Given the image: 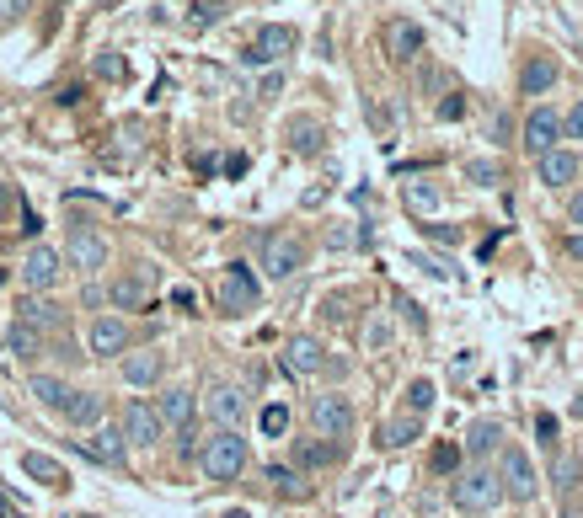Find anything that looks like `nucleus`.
Segmentation results:
<instances>
[{"label":"nucleus","mask_w":583,"mask_h":518,"mask_svg":"<svg viewBox=\"0 0 583 518\" xmlns=\"http://www.w3.org/2000/svg\"><path fill=\"white\" fill-rule=\"evenodd\" d=\"M198 465H204L209 481H236L241 470H247V438L236 428H220L204 449H198Z\"/></svg>","instance_id":"f257e3e1"},{"label":"nucleus","mask_w":583,"mask_h":518,"mask_svg":"<svg viewBox=\"0 0 583 518\" xmlns=\"http://www.w3.org/2000/svg\"><path fill=\"white\" fill-rule=\"evenodd\" d=\"M450 497H455V508H460V513L482 518V513H493L498 502H503V486H498L493 470H466V476L450 486Z\"/></svg>","instance_id":"f03ea898"},{"label":"nucleus","mask_w":583,"mask_h":518,"mask_svg":"<svg viewBox=\"0 0 583 518\" xmlns=\"http://www.w3.org/2000/svg\"><path fill=\"white\" fill-rule=\"evenodd\" d=\"M257 278L247 262H230V268L220 273V310L225 316H247V310H257Z\"/></svg>","instance_id":"7ed1b4c3"},{"label":"nucleus","mask_w":583,"mask_h":518,"mask_svg":"<svg viewBox=\"0 0 583 518\" xmlns=\"http://www.w3.org/2000/svg\"><path fill=\"white\" fill-rule=\"evenodd\" d=\"M300 268H305V241L300 235H268L263 241V273L284 284V278H295Z\"/></svg>","instance_id":"20e7f679"},{"label":"nucleus","mask_w":583,"mask_h":518,"mask_svg":"<svg viewBox=\"0 0 583 518\" xmlns=\"http://www.w3.org/2000/svg\"><path fill=\"white\" fill-rule=\"evenodd\" d=\"M503 497L509 502H535V465H530V454L525 449H503Z\"/></svg>","instance_id":"39448f33"},{"label":"nucleus","mask_w":583,"mask_h":518,"mask_svg":"<svg viewBox=\"0 0 583 518\" xmlns=\"http://www.w3.org/2000/svg\"><path fill=\"white\" fill-rule=\"evenodd\" d=\"M124 444H134V449H150V444H161V417H156V406L150 401H129L124 406Z\"/></svg>","instance_id":"423d86ee"},{"label":"nucleus","mask_w":583,"mask_h":518,"mask_svg":"<svg viewBox=\"0 0 583 518\" xmlns=\"http://www.w3.org/2000/svg\"><path fill=\"white\" fill-rule=\"evenodd\" d=\"M311 422L321 438H348L354 433V406H348L343 396H316L311 401Z\"/></svg>","instance_id":"0eeeda50"},{"label":"nucleus","mask_w":583,"mask_h":518,"mask_svg":"<svg viewBox=\"0 0 583 518\" xmlns=\"http://www.w3.org/2000/svg\"><path fill=\"white\" fill-rule=\"evenodd\" d=\"M59 273H65V257H59V251L54 246H33V251H27V257H22V284L27 289H54L59 284Z\"/></svg>","instance_id":"6e6552de"},{"label":"nucleus","mask_w":583,"mask_h":518,"mask_svg":"<svg viewBox=\"0 0 583 518\" xmlns=\"http://www.w3.org/2000/svg\"><path fill=\"white\" fill-rule=\"evenodd\" d=\"M295 49V27H263V33L252 38V49L241 54L252 70H263V65H279V59Z\"/></svg>","instance_id":"1a4fd4ad"},{"label":"nucleus","mask_w":583,"mask_h":518,"mask_svg":"<svg viewBox=\"0 0 583 518\" xmlns=\"http://www.w3.org/2000/svg\"><path fill=\"white\" fill-rule=\"evenodd\" d=\"M65 262H70V268H81V273H97V268H107V241L97 230H70Z\"/></svg>","instance_id":"9d476101"},{"label":"nucleus","mask_w":583,"mask_h":518,"mask_svg":"<svg viewBox=\"0 0 583 518\" xmlns=\"http://www.w3.org/2000/svg\"><path fill=\"white\" fill-rule=\"evenodd\" d=\"M86 348H91V358L129 353V326L118 321V316H97V321H91V332H86Z\"/></svg>","instance_id":"9b49d317"},{"label":"nucleus","mask_w":583,"mask_h":518,"mask_svg":"<svg viewBox=\"0 0 583 518\" xmlns=\"http://www.w3.org/2000/svg\"><path fill=\"white\" fill-rule=\"evenodd\" d=\"M386 54L396 59V65H412V59L423 54V27H418V22H407V17L386 22Z\"/></svg>","instance_id":"f8f14e48"},{"label":"nucleus","mask_w":583,"mask_h":518,"mask_svg":"<svg viewBox=\"0 0 583 518\" xmlns=\"http://www.w3.org/2000/svg\"><path fill=\"white\" fill-rule=\"evenodd\" d=\"M557 139H562V118L551 113V107H535V113L525 118V150L546 155V150H557Z\"/></svg>","instance_id":"ddd939ff"},{"label":"nucleus","mask_w":583,"mask_h":518,"mask_svg":"<svg viewBox=\"0 0 583 518\" xmlns=\"http://www.w3.org/2000/svg\"><path fill=\"white\" fill-rule=\"evenodd\" d=\"M204 412L214 417V428H236V422L247 417V396H241L236 385H214L209 401H204Z\"/></svg>","instance_id":"4468645a"},{"label":"nucleus","mask_w":583,"mask_h":518,"mask_svg":"<svg viewBox=\"0 0 583 518\" xmlns=\"http://www.w3.org/2000/svg\"><path fill=\"white\" fill-rule=\"evenodd\" d=\"M161 369H166V358L156 348H140V353H124V385L134 390H145V385H156L161 380Z\"/></svg>","instance_id":"2eb2a0df"},{"label":"nucleus","mask_w":583,"mask_h":518,"mask_svg":"<svg viewBox=\"0 0 583 518\" xmlns=\"http://www.w3.org/2000/svg\"><path fill=\"white\" fill-rule=\"evenodd\" d=\"M107 300H113L118 310H140V305L150 300V273H124V278H113Z\"/></svg>","instance_id":"dca6fc26"},{"label":"nucleus","mask_w":583,"mask_h":518,"mask_svg":"<svg viewBox=\"0 0 583 518\" xmlns=\"http://www.w3.org/2000/svg\"><path fill=\"white\" fill-rule=\"evenodd\" d=\"M156 417H161V428H166V422H172V428H188V422L198 417L193 390H166V396L156 401Z\"/></svg>","instance_id":"f3484780"},{"label":"nucleus","mask_w":583,"mask_h":518,"mask_svg":"<svg viewBox=\"0 0 583 518\" xmlns=\"http://www.w3.org/2000/svg\"><path fill=\"white\" fill-rule=\"evenodd\" d=\"M573 177H578V155L573 150H546L541 155V182L546 187H573Z\"/></svg>","instance_id":"a211bd4d"},{"label":"nucleus","mask_w":583,"mask_h":518,"mask_svg":"<svg viewBox=\"0 0 583 518\" xmlns=\"http://www.w3.org/2000/svg\"><path fill=\"white\" fill-rule=\"evenodd\" d=\"M81 449L91 454V460H102V465H124V454H129V444H124V433L118 428H97Z\"/></svg>","instance_id":"6ab92c4d"},{"label":"nucleus","mask_w":583,"mask_h":518,"mask_svg":"<svg viewBox=\"0 0 583 518\" xmlns=\"http://www.w3.org/2000/svg\"><path fill=\"white\" fill-rule=\"evenodd\" d=\"M321 353L327 348H321L316 337H295L289 342V353H284V364H289V374H321V364H327Z\"/></svg>","instance_id":"aec40b11"},{"label":"nucleus","mask_w":583,"mask_h":518,"mask_svg":"<svg viewBox=\"0 0 583 518\" xmlns=\"http://www.w3.org/2000/svg\"><path fill=\"white\" fill-rule=\"evenodd\" d=\"M557 59H546V54H535L525 70H519V86H525V97H541V91H551L557 86Z\"/></svg>","instance_id":"412c9836"},{"label":"nucleus","mask_w":583,"mask_h":518,"mask_svg":"<svg viewBox=\"0 0 583 518\" xmlns=\"http://www.w3.org/2000/svg\"><path fill=\"white\" fill-rule=\"evenodd\" d=\"M65 422H75V428H97V422H102V396H97V390H70Z\"/></svg>","instance_id":"4be33fe9"},{"label":"nucleus","mask_w":583,"mask_h":518,"mask_svg":"<svg viewBox=\"0 0 583 518\" xmlns=\"http://www.w3.org/2000/svg\"><path fill=\"white\" fill-rule=\"evenodd\" d=\"M22 470H27V476H33V481H43V486H70V476H65V465H59V460H49V454H22Z\"/></svg>","instance_id":"5701e85b"},{"label":"nucleus","mask_w":583,"mask_h":518,"mask_svg":"<svg viewBox=\"0 0 583 518\" xmlns=\"http://www.w3.org/2000/svg\"><path fill=\"white\" fill-rule=\"evenodd\" d=\"M6 348L17 358H38L43 353V332H38V326H27V321H11L6 326Z\"/></svg>","instance_id":"b1692460"},{"label":"nucleus","mask_w":583,"mask_h":518,"mask_svg":"<svg viewBox=\"0 0 583 518\" xmlns=\"http://www.w3.org/2000/svg\"><path fill=\"white\" fill-rule=\"evenodd\" d=\"M17 321L38 326V332H59V326H65V316H59V305H49V300H22V316H17Z\"/></svg>","instance_id":"393cba45"},{"label":"nucleus","mask_w":583,"mask_h":518,"mask_svg":"<svg viewBox=\"0 0 583 518\" xmlns=\"http://www.w3.org/2000/svg\"><path fill=\"white\" fill-rule=\"evenodd\" d=\"M402 198H407V209H412V214H434L439 203H444L439 182H407V187H402Z\"/></svg>","instance_id":"a878e982"},{"label":"nucleus","mask_w":583,"mask_h":518,"mask_svg":"<svg viewBox=\"0 0 583 518\" xmlns=\"http://www.w3.org/2000/svg\"><path fill=\"white\" fill-rule=\"evenodd\" d=\"M33 396L49 406V412H65V401H70V385L65 380H54V374H33Z\"/></svg>","instance_id":"bb28decb"},{"label":"nucleus","mask_w":583,"mask_h":518,"mask_svg":"<svg viewBox=\"0 0 583 518\" xmlns=\"http://www.w3.org/2000/svg\"><path fill=\"white\" fill-rule=\"evenodd\" d=\"M289 139H295V150H300V155H316V150H321V139H327V134H321V123L300 118V123H289Z\"/></svg>","instance_id":"cd10ccee"},{"label":"nucleus","mask_w":583,"mask_h":518,"mask_svg":"<svg viewBox=\"0 0 583 518\" xmlns=\"http://www.w3.org/2000/svg\"><path fill=\"white\" fill-rule=\"evenodd\" d=\"M418 428H423L418 417H396V422H386L380 444H386V449H402V444H412V438H418Z\"/></svg>","instance_id":"c85d7f7f"},{"label":"nucleus","mask_w":583,"mask_h":518,"mask_svg":"<svg viewBox=\"0 0 583 518\" xmlns=\"http://www.w3.org/2000/svg\"><path fill=\"white\" fill-rule=\"evenodd\" d=\"M434 380H412L407 385V406H412V417H423V412H434Z\"/></svg>","instance_id":"c756f323"},{"label":"nucleus","mask_w":583,"mask_h":518,"mask_svg":"<svg viewBox=\"0 0 583 518\" xmlns=\"http://www.w3.org/2000/svg\"><path fill=\"white\" fill-rule=\"evenodd\" d=\"M498 422H471V438H466V454H487V449H493L498 444Z\"/></svg>","instance_id":"7c9ffc66"},{"label":"nucleus","mask_w":583,"mask_h":518,"mask_svg":"<svg viewBox=\"0 0 583 518\" xmlns=\"http://www.w3.org/2000/svg\"><path fill=\"white\" fill-rule=\"evenodd\" d=\"M263 433H268V438H284V433H289V406H284V401L263 406Z\"/></svg>","instance_id":"2f4dec72"},{"label":"nucleus","mask_w":583,"mask_h":518,"mask_svg":"<svg viewBox=\"0 0 583 518\" xmlns=\"http://www.w3.org/2000/svg\"><path fill=\"white\" fill-rule=\"evenodd\" d=\"M295 460H300L305 470H316V465H332V460H337V449H327V444H300V449H295Z\"/></svg>","instance_id":"473e14b6"},{"label":"nucleus","mask_w":583,"mask_h":518,"mask_svg":"<svg viewBox=\"0 0 583 518\" xmlns=\"http://www.w3.org/2000/svg\"><path fill=\"white\" fill-rule=\"evenodd\" d=\"M551 481H557L562 492H567V486H578V460H573V454H557V460H551Z\"/></svg>","instance_id":"72a5a7b5"},{"label":"nucleus","mask_w":583,"mask_h":518,"mask_svg":"<svg viewBox=\"0 0 583 518\" xmlns=\"http://www.w3.org/2000/svg\"><path fill=\"white\" fill-rule=\"evenodd\" d=\"M268 481L279 486L284 497H300V492H305V486H300V476H295V470H289V465H268Z\"/></svg>","instance_id":"f704fd0d"},{"label":"nucleus","mask_w":583,"mask_h":518,"mask_svg":"<svg viewBox=\"0 0 583 518\" xmlns=\"http://www.w3.org/2000/svg\"><path fill=\"white\" fill-rule=\"evenodd\" d=\"M466 177H471V182H482V187H493L503 171H498V161H471V166H466Z\"/></svg>","instance_id":"c9c22d12"},{"label":"nucleus","mask_w":583,"mask_h":518,"mask_svg":"<svg viewBox=\"0 0 583 518\" xmlns=\"http://www.w3.org/2000/svg\"><path fill=\"white\" fill-rule=\"evenodd\" d=\"M359 241H364V235H359L354 225H337V230L327 235V246H332V251H348V246H359Z\"/></svg>","instance_id":"e433bc0d"},{"label":"nucleus","mask_w":583,"mask_h":518,"mask_svg":"<svg viewBox=\"0 0 583 518\" xmlns=\"http://www.w3.org/2000/svg\"><path fill=\"white\" fill-rule=\"evenodd\" d=\"M97 75H102V81H124L129 70H124V59H118V54H102L97 59Z\"/></svg>","instance_id":"4c0bfd02"},{"label":"nucleus","mask_w":583,"mask_h":518,"mask_svg":"<svg viewBox=\"0 0 583 518\" xmlns=\"http://www.w3.org/2000/svg\"><path fill=\"white\" fill-rule=\"evenodd\" d=\"M391 342V321H370L364 326V348H386Z\"/></svg>","instance_id":"58836bf2"},{"label":"nucleus","mask_w":583,"mask_h":518,"mask_svg":"<svg viewBox=\"0 0 583 518\" xmlns=\"http://www.w3.org/2000/svg\"><path fill=\"white\" fill-rule=\"evenodd\" d=\"M177 454H182V460H193V454H198V428H193V422H188V428H177Z\"/></svg>","instance_id":"ea45409f"},{"label":"nucleus","mask_w":583,"mask_h":518,"mask_svg":"<svg viewBox=\"0 0 583 518\" xmlns=\"http://www.w3.org/2000/svg\"><path fill=\"white\" fill-rule=\"evenodd\" d=\"M439 118H444V123L466 118V97H444V102H439Z\"/></svg>","instance_id":"a19ab883"},{"label":"nucleus","mask_w":583,"mask_h":518,"mask_svg":"<svg viewBox=\"0 0 583 518\" xmlns=\"http://www.w3.org/2000/svg\"><path fill=\"white\" fill-rule=\"evenodd\" d=\"M562 134H573V139H583V102L573 107V113L562 118Z\"/></svg>","instance_id":"79ce46f5"},{"label":"nucleus","mask_w":583,"mask_h":518,"mask_svg":"<svg viewBox=\"0 0 583 518\" xmlns=\"http://www.w3.org/2000/svg\"><path fill=\"white\" fill-rule=\"evenodd\" d=\"M27 11V0H0V22H17Z\"/></svg>","instance_id":"37998d69"},{"label":"nucleus","mask_w":583,"mask_h":518,"mask_svg":"<svg viewBox=\"0 0 583 518\" xmlns=\"http://www.w3.org/2000/svg\"><path fill=\"white\" fill-rule=\"evenodd\" d=\"M487 134H493V145H503V139H509V118L493 113V123H487Z\"/></svg>","instance_id":"c03bdc74"},{"label":"nucleus","mask_w":583,"mask_h":518,"mask_svg":"<svg viewBox=\"0 0 583 518\" xmlns=\"http://www.w3.org/2000/svg\"><path fill=\"white\" fill-rule=\"evenodd\" d=\"M455 460H460V449H450V444L434 454V465H439V470H455Z\"/></svg>","instance_id":"a18cd8bd"},{"label":"nucleus","mask_w":583,"mask_h":518,"mask_svg":"<svg viewBox=\"0 0 583 518\" xmlns=\"http://www.w3.org/2000/svg\"><path fill=\"white\" fill-rule=\"evenodd\" d=\"M418 268L434 273V278H450V268H444V262H434V257H418Z\"/></svg>","instance_id":"49530a36"},{"label":"nucleus","mask_w":583,"mask_h":518,"mask_svg":"<svg viewBox=\"0 0 583 518\" xmlns=\"http://www.w3.org/2000/svg\"><path fill=\"white\" fill-rule=\"evenodd\" d=\"M434 241H450V246H460V230H455V225H434Z\"/></svg>","instance_id":"de8ad7c7"},{"label":"nucleus","mask_w":583,"mask_h":518,"mask_svg":"<svg viewBox=\"0 0 583 518\" xmlns=\"http://www.w3.org/2000/svg\"><path fill=\"white\" fill-rule=\"evenodd\" d=\"M567 257H578V262H583V230L567 235Z\"/></svg>","instance_id":"09e8293b"},{"label":"nucleus","mask_w":583,"mask_h":518,"mask_svg":"<svg viewBox=\"0 0 583 518\" xmlns=\"http://www.w3.org/2000/svg\"><path fill=\"white\" fill-rule=\"evenodd\" d=\"M567 214H573V225L583 230V193H573V209H567Z\"/></svg>","instance_id":"8fccbe9b"},{"label":"nucleus","mask_w":583,"mask_h":518,"mask_svg":"<svg viewBox=\"0 0 583 518\" xmlns=\"http://www.w3.org/2000/svg\"><path fill=\"white\" fill-rule=\"evenodd\" d=\"M562 518H583V513H573V508H567V513H562Z\"/></svg>","instance_id":"3c124183"}]
</instances>
